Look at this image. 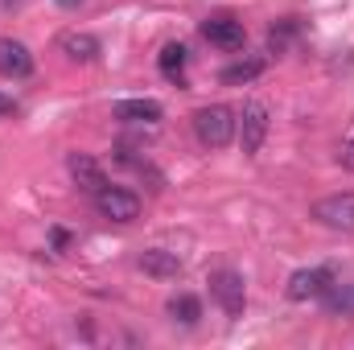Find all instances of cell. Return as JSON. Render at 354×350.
Segmentation results:
<instances>
[{
    "mask_svg": "<svg viewBox=\"0 0 354 350\" xmlns=\"http://www.w3.org/2000/svg\"><path fill=\"white\" fill-rule=\"evenodd\" d=\"M189 120H194L198 145H206V149H227V145L235 140V111L223 107V103H206V107H198Z\"/></svg>",
    "mask_w": 354,
    "mask_h": 350,
    "instance_id": "cell-1",
    "label": "cell"
},
{
    "mask_svg": "<svg viewBox=\"0 0 354 350\" xmlns=\"http://www.w3.org/2000/svg\"><path fill=\"white\" fill-rule=\"evenodd\" d=\"M206 284H210L214 305H218L231 322L243 317V309H248V284H243V272H235V268H214Z\"/></svg>",
    "mask_w": 354,
    "mask_h": 350,
    "instance_id": "cell-2",
    "label": "cell"
},
{
    "mask_svg": "<svg viewBox=\"0 0 354 350\" xmlns=\"http://www.w3.org/2000/svg\"><path fill=\"white\" fill-rule=\"evenodd\" d=\"M95 210L107 223H136L140 219V198L132 190H124V185H103L95 194Z\"/></svg>",
    "mask_w": 354,
    "mask_h": 350,
    "instance_id": "cell-3",
    "label": "cell"
},
{
    "mask_svg": "<svg viewBox=\"0 0 354 350\" xmlns=\"http://www.w3.org/2000/svg\"><path fill=\"white\" fill-rule=\"evenodd\" d=\"M338 276H334V268L330 264H317V268H297L292 276H288V284H284V297L288 301H317L330 284H334Z\"/></svg>",
    "mask_w": 354,
    "mask_h": 350,
    "instance_id": "cell-4",
    "label": "cell"
},
{
    "mask_svg": "<svg viewBox=\"0 0 354 350\" xmlns=\"http://www.w3.org/2000/svg\"><path fill=\"white\" fill-rule=\"evenodd\" d=\"M268 107L260 99H252V103H243V111L235 116V132H239V145H243V153L248 157H256L260 149H264V136H268Z\"/></svg>",
    "mask_w": 354,
    "mask_h": 350,
    "instance_id": "cell-5",
    "label": "cell"
},
{
    "mask_svg": "<svg viewBox=\"0 0 354 350\" xmlns=\"http://www.w3.org/2000/svg\"><path fill=\"white\" fill-rule=\"evenodd\" d=\"M309 214H313V223H322V227H330V231L354 235V194H330V198H317Z\"/></svg>",
    "mask_w": 354,
    "mask_h": 350,
    "instance_id": "cell-6",
    "label": "cell"
},
{
    "mask_svg": "<svg viewBox=\"0 0 354 350\" xmlns=\"http://www.w3.org/2000/svg\"><path fill=\"white\" fill-rule=\"evenodd\" d=\"M198 33H202L210 46H218V50H239V46L248 42V29H243V21H239L235 12H214V17H206V21L198 25Z\"/></svg>",
    "mask_w": 354,
    "mask_h": 350,
    "instance_id": "cell-7",
    "label": "cell"
},
{
    "mask_svg": "<svg viewBox=\"0 0 354 350\" xmlns=\"http://www.w3.org/2000/svg\"><path fill=\"white\" fill-rule=\"evenodd\" d=\"M111 120L153 128V124H161V120H165V107H161L157 99H115V103H111Z\"/></svg>",
    "mask_w": 354,
    "mask_h": 350,
    "instance_id": "cell-8",
    "label": "cell"
},
{
    "mask_svg": "<svg viewBox=\"0 0 354 350\" xmlns=\"http://www.w3.org/2000/svg\"><path fill=\"white\" fill-rule=\"evenodd\" d=\"M136 268L145 272V276H153V280H177L181 272H185V264L177 252H165V248H145L140 256H136Z\"/></svg>",
    "mask_w": 354,
    "mask_h": 350,
    "instance_id": "cell-9",
    "label": "cell"
},
{
    "mask_svg": "<svg viewBox=\"0 0 354 350\" xmlns=\"http://www.w3.org/2000/svg\"><path fill=\"white\" fill-rule=\"evenodd\" d=\"M0 75L4 79H29L33 75V54L17 37H0Z\"/></svg>",
    "mask_w": 354,
    "mask_h": 350,
    "instance_id": "cell-10",
    "label": "cell"
},
{
    "mask_svg": "<svg viewBox=\"0 0 354 350\" xmlns=\"http://www.w3.org/2000/svg\"><path fill=\"white\" fill-rule=\"evenodd\" d=\"M66 169H71V177H75V185L79 190H87L91 198L107 185V174H103V165L91 157V153H71L66 157Z\"/></svg>",
    "mask_w": 354,
    "mask_h": 350,
    "instance_id": "cell-11",
    "label": "cell"
},
{
    "mask_svg": "<svg viewBox=\"0 0 354 350\" xmlns=\"http://www.w3.org/2000/svg\"><path fill=\"white\" fill-rule=\"evenodd\" d=\"M58 54H62L66 62L91 66V62L99 58V37H91V33H79V29H66V33H58Z\"/></svg>",
    "mask_w": 354,
    "mask_h": 350,
    "instance_id": "cell-12",
    "label": "cell"
},
{
    "mask_svg": "<svg viewBox=\"0 0 354 350\" xmlns=\"http://www.w3.org/2000/svg\"><path fill=\"white\" fill-rule=\"evenodd\" d=\"M185 62H189V50L181 46V42H165L161 46V54H157V71L169 79V83H185Z\"/></svg>",
    "mask_w": 354,
    "mask_h": 350,
    "instance_id": "cell-13",
    "label": "cell"
},
{
    "mask_svg": "<svg viewBox=\"0 0 354 350\" xmlns=\"http://www.w3.org/2000/svg\"><path fill=\"white\" fill-rule=\"evenodd\" d=\"M264 71H268V62H264V58H239V62L223 66L218 83H223V87H243V83H256V79H260Z\"/></svg>",
    "mask_w": 354,
    "mask_h": 350,
    "instance_id": "cell-14",
    "label": "cell"
},
{
    "mask_svg": "<svg viewBox=\"0 0 354 350\" xmlns=\"http://www.w3.org/2000/svg\"><path fill=\"white\" fill-rule=\"evenodd\" d=\"M165 313H169V322L174 326H198V317H202V301L194 297V293H174L169 301H165Z\"/></svg>",
    "mask_w": 354,
    "mask_h": 350,
    "instance_id": "cell-15",
    "label": "cell"
},
{
    "mask_svg": "<svg viewBox=\"0 0 354 350\" xmlns=\"http://www.w3.org/2000/svg\"><path fill=\"white\" fill-rule=\"evenodd\" d=\"M317 301H322V309H326L330 317H351L354 313V284H338V280H334Z\"/></svg>",
    "mask_w": 354,
    "mask_h": 350,
    "instance_id": "cell-16",
    "label": "cell"
},
{
    "mask_svg": "<svg viewBox=\"0 0 354 350\" xmlns=\"http://www.w3.org/2000/svg\"><path fill=\"white\" fill-rule=\"evenodd\" d=\"M301 29H305V25H301V17H280V21L268 29V54H284Z\"/></svg>",
    "mask_w": 354,
    "mask_h": 350,
    "instance_id": "cell-17",
    "label": "cell"
},
{
    "mask_svg": "<svg viewBox=\"0 0 354 350\" xmlns=\"http://www.w3.org/2000/svg\"><path fill=\"white\" fill-rule=\"evenodd\" d=\"M342 169H351L354 174V136L346 140V149H342Z\"/></svg>",
    "mask_w": 354,
    "mask_h": 350,
    "instance_id": "cell-18",
    "label": "cell"
},
{
    "mask_svg": "<svg viewBox=\"0 0 354 350\" xmlns=\"http://www.w3.org/2000/svg\"><path fill=\"white\" fill-rule=\"evenodd\" d=\"M50 239H54V248H66V243H71V235H66L62 227H54V231H50Z\"/></svg>",
    "mask_w": 354,
    "mask_h": 350,
    "instance_id": "cell-19",
    "label": "cell"
},
{
    "mask_svg": "<svg viewBox=\"0 0 354 350\" xmlns=\"http://www.w3.org/2000/svg\"><path fill=\"white\" fill-rule=\"evenodd\" d=\"M12 111H17V103H12L8 95H0V120H4V116H12Z\"/></svg>",
    "mask_w": 354,
    "mask_h": 350,
    "instance_id": "cell-20",
    "label": "cell"
},
{
    "mask_svg": "<svg viewBox=\"0 0 354 350\" xmlns=\"http://www.w3.org/2000/svg\"><path fill=\"white\" fill-rule=\"evenodd\" d=\"M54 4H58V8H66V12H75V8H83L87 0H54Z\"/></svg>",
    "mask_w": 354,
    "mask_h": 350,
    "instance_id": "cell-21",
    "label": "cell"
},
{
    "mask_svg": "<svg viewBox=\"0 0 354 350\" xmlns=\"http://www.w3.org/2000/svg\"><path fill=\"white\" fill-rule=\"evenodd\" d=\"M0 4H4V8H8V4H21V0H0Z\"/></svg>",
    "mask_w": 354,
    "mask_h": 350,
    "instance_id": "cell-22",
    "label": "cell"
}]
</instances>
